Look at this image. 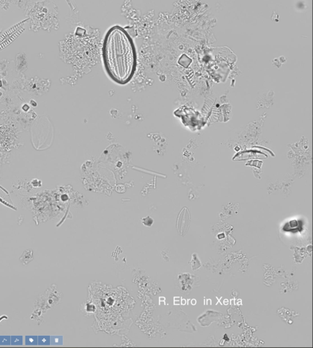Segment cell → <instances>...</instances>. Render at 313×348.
<instances>
[{
  "instance_id": "cell-1",
  "label": "cell",
  "mask_w": 313,
  "mask_h": 348,
  "mask_svg": "<svg viewBox=\"0 0 313 348\" xmlns=\"http://www.w3.org/2000/svg\"><path fill=\"white\" fill-rule=\"evenodd\" d=\"M102 59L106 72L119 85H126L134 78L137 66V54L134 40L119 25L107 31L102 46Z\"/></svg>"
},
{
  "instance_id": "cell-2",
  "label": "cell",
  "mask_w": 313,
  "mask_h": 348,
  "mask_svg": "<svg viewBox=\"0 0 313 348\" xmlns=\"http://www.w3.org/2000/svg\"><path fill=\"white\" fill-rule=\"evenodd\" d=\"M44 120L40 117L37 120L36 125H34V129H32V141L34 147L37 150L45 149L46 145H48L47 143L45 137L47 140L49 139V125H44Z\"/></svg>"
},
{
  "instance_id": "cell-3",
  "label": "cell",
  "mask_w": 313,
  "mask_h": 348,
  "mask_svg": "<svg viewBox=\"0 0 313 348\" xmlns=\"http://www.w3.org/2000/svg\"><path fill=\"white\" fill-rule=\"evenodd\" d=\"M191 217L188 208L184 207L180 211L177 221V229L180 235L184 236L191 226Z\"/></svg>"
},
{
  "instance_id": "cell-4",
  "label": "cell",
  "mask_w": 313,
  "mask_h": 348,
  "mask_svg": "<svg viewBox=\"0 0 313 348\" xmlns=\"http://www.w3.org/2000/svg\"><path fill=\"white\" fill-rule=\"evenodd\" d=\"M142 222H143L144 225L150 227L152 226V224H153L154 220L153 218L148 216L146 218H143V219H142Z\"/></svg>"
}]
</instances>
